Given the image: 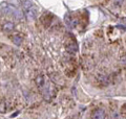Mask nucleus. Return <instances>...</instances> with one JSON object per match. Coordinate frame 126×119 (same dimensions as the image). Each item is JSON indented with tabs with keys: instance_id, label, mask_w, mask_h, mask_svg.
Here are the masks:
<instances>
[{
	"instance_id": "1a4fd4ad",
	"label": "nucleus",
	"mask_w": 126,
	"mask_h": 119,
	"mask_svg": "<svg viewBox=\"0 0 126 119\" xmlns=\"http://www.w3.org/2000/svg\"><path fill=\"white\" fill-rule=\"evenodd\" d=\"M123 2H124V0H113V4L116 6H121Z\"/></svg>"
},
{
	"instance_id": "f257e3e1",
	"label": "nucleus",
	"mask_w": 126,
	"mask_h": 119,
	"mask_svg": "<svg viewBox=\"0 0 126 119\" xmlns=\"http://www.w3.org/2000/svg\"><path fill=\"white\" fill-rule=\"evenodd\" d=\"M22 9L24 12V15L29 20H34L37 18L38 10L37 6L30 0H23L22 1Z\"/></svg>"
},
{
	"instance_id": "39448f33",
	"label": "nucleus",
	"mask_w": 126,
	"mask_h": 119,
	"mask_svg": "<svg viewBox=\"0 0 126 119\" xmlns=\"http://www.w3.org/2000/svg\"><path fill=\"white\" fill-rule=\"evenodd\" d=\"M12 40H13V43L15 45H21V43H22V38L20 37V36H13V38H12Z\"/></svg>"
},
{
	"instance_id": "20e7f679",
	"label": "nucleus",
	"mask_w": 126,
	"mask_h": 119,
	"mask_svg": "<svg viewBox=\"0 0 126 119\" xmlns=\"http://www.w3.org/2000/svg\"><path fill=\"white\" fill-rule=\"evenodd\" d=\"M105 117V112L102 109H98L94 112L93 114V118H97V119H101Z\"/></svg>"
},
{
	"instance_id": "6e6552de",
	"label": "nucleus",
	"mask_w": 126,
	"mask_h": 119,
	"mask_svg": "<svg viewBox=\"0 0 126 119\" xmlns=\"http://www.w3.org/2000/svg\"><path fill=\"white\" fill-rule=\"evenodd\" d=\"M6 106L4 102H0V113H5V111H6Z\"/></svg>"
},
{
	"instance_id": "7ed1b4c3",
	"label": "nucleus",
	"mask_w": 126,
	"mask_h": 119,
	"mask_svg": "<svg viewBox=\"0 0 126 119\" xmlns=\"http://www.w3.org/2000/svg\"><path fill=\"white\" fill-rule=\"evenodd\" d=\"M15 28V25H14V23L13 22H4L3 23V26H2V29L6 31V33H10V31H12Z\"/></svg>"
},
{
	"instance_id": "f03ea898",
	"label": "nucleus",
	"mask_w": 126,
	"mask_h": 119,
	"mask_svg": "<svg viewBox=\"0 0 126 119\" xmlns=\"http://www.w3.org/2000/svg\"><path fill=\"white\" fill-rule=\"evenodd\" d=\"M0 12L4 15H9V16H12L16 19H21L22 18V14L20 11L17 10V7H15L13 5L9 4L7 2H2L0 4Z\"/></svg>"
},
{
	"instance_id": "423d86ee",
	"label": "nucleus",
	"mask_w": 126,
	"mask_h": 119,
	"mask_svg": "<svg viewBox=\"0 0 126 119\" xmlns=\"http://www.w3.org/2000/svg\"><path fill=\"white\" fill-rule=\"evenodd\" d=\"M66 48H67V50L70 51V52H76V51L78 50V46H77L76 43H72V44L66 46Z\"/></svg>"
},
{
	"instance_id": "9d476101",
	"label": "nucleus",
	"mask_w": 126,
	"mask_h": 119,
	"mask_svg": "<svg viewBox=\"0 0 126 119\" xmlns=\"http://www.w3.org/2000/svg\"><path fill=\"white\" fill-rule=\"evenodd\" d=\"M121 114L123 115L124 117H126V104L122 106V109H121Z\"/></svg>"
},
{
	"instance_id": "0eeeda50",
	"label": "nucleus",
	"mask_w": 126,
	"mask_h": 119,
	"mask_svg": "<svg viewBox=\"0 0 126 119\" xmlns=\"http://www.w3.org/2000/svg\"><path fill=\"white\" fill-rule=\"evenodd\" d=\"M36 82H37V86L39 88H41V87L44 85V78H43L42 75H39V76L36 78Z\"/></svg>"
}]
</instances>
